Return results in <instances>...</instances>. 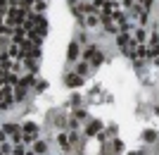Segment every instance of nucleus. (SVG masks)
I'll return each instance as SVG.
<instances>
[{
    "label": "nucleus",
    "instance_id": "f257e3e1",
    "mask_svg": "<svg viewBox=\"0 0 159 155\" xmlns=\"http://www.w3.org/2000/svg\"><path fill=\"white\" fill-rule=\"evenodd\" d=\"M69 57H71V60H76V57H79V46H76V43H71V46H69Z\"/></svg>",
    "mask_w": 159,
    "mask_h": 155
},
{
    "label": "nucleus",
    "instance_id": "f03ea898",
    "mask_svg": "<svg viewBox=\"0 0 159 155\" xmlns=\"http://www.w3.org/2000/svg\"><path fill=\"white\" fill-rule=\"evenodd\" d=\"M66 84H69V86H79V84H81V76H66Z\"/></svg>",
    "mask_w": 159,
    "mask_h": 155
},
{
    "label": "nucleus",
    "instance_id": "7ed1b4c3",
    "mask_svg": "<svg viewBox=\"0 0 159 155\" xmlns=\"http://www.w3.org/2000/svg\"><path fill=\"white\" fill-rule=\"evenodd\" d=\"M98 129H100V124L95 122V124H90V127H88V134H98Z\"/></svg>",
    "mask_w": 159,
    "mask_h": 155
},
{
    "label": "nucleus",
    "instance_id": "20e7f679",
    "mask_svg": "<svg viewBox=\"0 0 159 155\" xmlns=\"http://www.w3.org/2000/svg\"><path fill=\"white\" fill-rule=\"evenodd\" d=\"M36 153H45V143H36Z\"/></svg>",
    "mask_w": 159,
    "mask_h": 155
},
{
    "label": "nucleus",
    "instance_id": "39448f33",
    "mask_svg": "<svg viewBox=\"0 0 159 155\" xmlns=\"http://www.w3.org/2000/svg\"><path fill=\"white\" fill-rule=\"evenodd\" d=\"M0 7H5V0H0Z\"/></svg>",
    "mask_w": 159,
    "mask_h": 155
}]
</instances>
